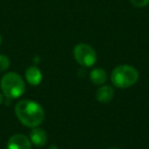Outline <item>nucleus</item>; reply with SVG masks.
<instances>
[{"label":"nucleus","instance_id":"obj_1","mask_svg":"<svg viewBox=\"0 0 149 149\" xmlns=\"http://www.w3.org/2000/svg\"><path fill=\"white\" fill-rule=\"evenodd\" d=\"M15 112L19 120L28 128H36L44 120V109L38 102L24 99L15 104Z\"/></svg>","mask_w":149,"mask_h":149},{"label":"nucleus","instance_id":"obj_2","mask_svg":"<svg viewBox=\"0 0 149 149\" xmlns=\"http://www.w3.org/2000/svg\"><path fill=\"white\" fill-rule=\"evenodd\" d=\"M0 87L3 95L9 100L19 98L26 91L25 81L21 74L15 72L3 74L0 81Z\"/></svg>","mask_w":149,"mask_h":149},{"label":"nucleus","instance_id":"obj_3","mask_svg":"<svg viewBox=\"0 0 149 149\" xmlns=\"http://www.w3.org/2000/svg\"><path fill=\"white\" fill-rule=\"evenodd\" d=\"M110 79L116 87L126 89L137 83L139 79V72L134 66L122 64L113 68Z\"/></svg>","mask_w":149,"mask_h":149},{"label":"nucleus","instance_id":"obj_4","mask_svg":"<svg viewBox=\"0 0 149 149\" xmlns=\"http://www.w3.org/2000/svg\"><path fill=\"white\" fill-rule=\"evenodd\" d=\"M72 53L78 63L84 68H91L97 60V55L93 47L85 43H80L74 46Z\"/></svg>","mask_w":149,"mask_h":149},{"label":"nucleus","instance_id":"obj_5","mask_svg":"<svg viewBox=\"0 0 149 149\" xmlns=\"http://www.w3.org/2000/svg\"><path fill=\"white\" fill-rule=\"evenodd\" d=\"M6 149H32V143L25 135L15 134L8 139Z\"/></svg>","mask_w":149,"mask_h":149},{"label":"nucleus","instance_id":"obj_6","mask_svg":"<svg viewBox=\"0 0 149 149\" xmlns=\"http://www.w3.org/2000/svg\"><path fill=\"white\" fill-rule=\"evenodd\" d=\"M29 139L33 145L37 147H42L47 142V134L44 130L36 127V128H32Z\"/></svg>","mask_w":149,"mask_h":149},{"label":"nucleus","instance_id":"obj_7","mask_svg":"<svg viewBox=\"0 0 149 149\" xmlns=\"http://www.w3.org/2000/svg\"><path fill=\"white\" fill-rule=\"evenodd\" d=\"M27 82L32 86H38L42 81V72L37 66L33 65L27 68L25 72Z\"/></svg>","mask_w":149,"mask_h":149},{"label":"nucleus","instance_id":"obj_8","mask_svg":"<svg viewBox=\"0 0 149 149\" xmlns=\"http://www.w3.org/2000/svg\"><path fill=\"white\" fill-rule=\"evenodd\" d=\"M114 95V90L111 86L103 85L100 86L98 88L97 92H96V98L99 102L101 103H108L111 101Z\"/></svg>","mask_w":149,"mask_h":149},{"label":"nucleus","instance_id":"obj_9","mask_svg":"<svg viewBox=\"0 0 149 149\" xmlns=\"http://www.w3.org/2000/svg\"><path fill=\"white\" fill-rule=\"evenodd\" d=\"M107 80V74L103 68H94L90 72V81L94 85L102 86Z\"/></svg>","mask_w":149,"mask_h":149},{"label":"nucleus","instance_id":"obj_10","mask_svg":"<svg viewBox=\"0 0 149 149\" xmlns=\"http://www.w3.org/2000/svg\"><path fill=\"white\" fill-rule=\"evenodd\" d=\"M10 66V60L8 56L4 54H0V72H5Z\"/></svg>","mask_w":149,"mask_h":149},{"label":"nucleus","instance_id":"obj_11","mask_svg":"<svg viewBox=\"0 0 149 149\" xmlns=\"http://www.w3.org/2000/svg\"><path fill=\"white\" fill-rule=\"evenodd\" d=\"M133 6L137 8H142L149 4V0H130Z\"/></svg>","mask_w":149,"mask_h":149},{"label":"nucleus","instance_id":"obj_12","mask_svg":"<svg viewBox=\"0 0 149 149\" xmlns=\"http://www.w3.org/2000/svg\"><path fill=\"white\" fill-rule=\"evenodd\" d=\"M3 103V94L0 92V105Z\"/></svg>","mask_w":149,"mask_h":149},{"label":"nucleus","instance_id":"obj_13","mask_svg":"<svg viewBox=\"0 0 149 149\" xmlns=\"http://www.w3.org/2000/svg\"><path fill=\"white\" fill-rule=\"evenodd\" d=\"M49 149H57V147H56L55 145H52V146H50Z\"/></svg>","mask_w":149,"mask_h":149},{"label":"nucleus","instance_id":"obj_14","mask_svg":"<svg viewBox=\"0 0 149 149\" xmlns=\"http://www.w3.org/2000/svg\"><path fill=\"white\" fill-rule=\"evenodd\" d=\"M1 41H2V39H1V35H0V45H1Z\"/></svg>","mask_w":149,"mask_h":149},{"label":"nucleus","instance_id":"obj_15","mask_svg":"<svg viewBox=\"0 0 149 149\" xmlns=\"http://www.w3.org/2000/svg\"><path fill=\"white\" fill-rule=\"evenodd\" d=\"M108 149H118V148H108Z\"/></svg>","mask_w":149,"mask_h":149}]
</instances>
